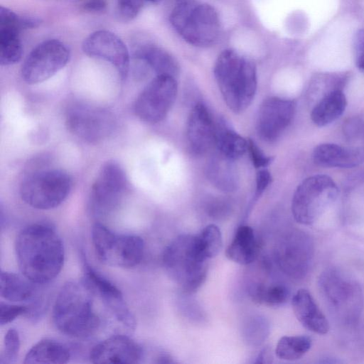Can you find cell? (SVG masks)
Here are the masks:
<instances>
[{
  "label": "cell",
  "mask_w": 364,
  "mask_h": 364,
  "mask_svg": "<svg viewBox=\"0 0 364 364\" xmlns=\"http://www.w3.org/2000/svg\"><path fill=\"white\" fill-rule=\"evenodd\" d=\"M15 251L22 275L37 284L49 283L63 268V243L50 224L38 223L22 229L16 238Z\"/></svg>",
  "instance_id": "cell-1"
},
{
  "label": "cell",
  "mask_w": 364,
  "mask_h": 364,
  "mask_svg": "<svg viewBox=\"0 0 364 364\" xmlns=\"http://www.w3.org/2000/svg\"><path fill=\"white\" fill-rule=\"evenodd\" d=\"M94 296L84 279L65 283L53 308L52 318L55 328L72 338H85L94 335L101 325L94 308Z\"/></svg>",
  "instance_id": "cell-2"
},
{
  "label": "cell",
  "mask_w": 364,
  "mask_h": 364,
  "mask_svg": "<svg viewBox=\"0 0 364 364\" xmlns=\"http://www.w3.org/2000/svg\"><path fill=\"white\" fill-rule=\"evenodd\" d=\"M214 75L228 107L235 113L245 110L257 90V72L252 61L227 49L218 55Z\"/></svg>",
  "instance_id": "cell-3"
},
{
  "label": "cell",
  "mask_w": 364,
  "mask_h": 364,
  "mask_svg": "<svg viewBox=\"0 0 364 364\" xmlns=\"http://www.w3.org/2000/svg\"><path fill=\"white\" fill-rule=\"evenodd\" d=\"M168 275L186 294L195 292L207 276V260L200 255L196 235H181L165 249L162 257Z\"/></svg>",
  "instance_id": "cell-4"
},
{
  "label": "cell",
  "mask_w": 364,
  "mask_h": 364,
  "mask_svg": "<svg viewBox=\"0 0 364 364\" xmlns=\"http://www.w3.org/2000/svg\"><path fill=\"white\" fill-rule=\"evenodd\" d=\"M170 22L183 40L195 46L213 44L220 32V18L215 9L209 4L193 0H177L170 15Z\"/></svg>",
  "instance_id": "cell-5"
},
{
  "label": "cell",
  "mask_w": 364,
  "mask_h": 364,
  "mask_svg": "<svg viewBox=\"0 0 364 364\" xmlns=\"http://www.w3.org/2000/svg\"><path fill=\"white\" fill-rule=\"evenodd\" d=\"M318 288L328 307L340 321L352 324L358 320L363 297L355 279L339 269H328L321 274Z\"/></svg>",
  "instance_id": "cell-6"
},
{
  "label": "cell",
  "mask_w": 364,
  "mask_h": 364,
  "mask_svg": "<svg viewBox=\"0 0 364 364\" xmlns=\"http://www.w3.org/2000/svg\"><path fill=\"white\" fill-rule=\"evenodd\" d=\"M338 196V188L328 176L316 174L305 178L297 186L291 201L294 220L302 225L314 223Z\"/></svg>",
  "instance_id": "cell-7"
},
{
  "label": "cell",
  "mask_w": 364,
  "mask_h": 364,
  "mask_svg": "<svg viewBox=\"0 0 364 364\" xmlns=\"http://www.w3.org/2000/svg\"><path fill=\"white\" fill-rule=\"evenodd\" d=\"M92 241L96 256L103 264L132 268L141 261L144 242L136 235L116 234L101 223L92 228Z\"/></svg>",
  "instance_id": "cell-8"
},
{
  "label": "cell",
  "mask_w": 364,
  "mask_h": 364,
  "mask_svg": "<svg viewBox=\"0 0 364 364\" xmlns=\"http://www.w3.org/2000/svg\"><path fill=\"white\" fill-rule=\"evenodd\" d=\"M73 186L70 175L61 169H44L30 173L20 186L21 199L38 210H50L60 205Z\"/></svg>",
  "instance_id": "cell-9"
},
{
  "label": "cell",
  "mask_w": 364,
  "mask_h": 364,
  "mask_svg": "<svg viewBox=\"0 0 364 364\" xmlns=\"http://www.w3.org/2000/svg\"><path fill=\"white\" fill-rule=\"evenodd\" d=\"M128 188L124 169L115 161H107L100 168L90 196V209L96 217H105L116 210Z\"/></svg>",
  "instance_id": "cell-10"
},
{
  "label": "cell",
  "mask_w": 364,
  "mask_h": 364,
  "mask_svg": "<svg viewBox=\"0 0 364 364\" xmlns=\"http://www.w3.org/2000/svg\"><path fill=\"white\" fill-rule=\"evenodd\" d=\"M70 58V50L63 43L56 39L44 41L24 60L21 77L30 85L42 82L63 69Z\"/></svg>",
  "instance_id": "cell-11"
},
{
  "label": "cell",
  "mask_w": 364,
  "mask_h": 364,
  "mask_svg": "<svg viewBox=\"0 0 364 364\" xmlns=\"http://www.w3.org/2000/svg\"><path fill=\"white\" fill-rule=\"evenodd\" d=\"M177 82L170 75H156L136 100L134 112L142 121L156 124L167 115L176 100Z\"/></svg>",
  "instance_id": "cell-12"
},
{
  "label": "cell",
  "mask_w": 364,
  "mask_h": 364,
  "mask_svg": "<svg viewBox=\"0 0 364 364\" xmlns=\"http://www.w3.org/2000/svg\"><path fill=\"white\" fill-rule=\"evenodd\" d=\"M65 124L75 136L90 143H97L112 134L116 121L113 114L106 109L76 105L67 111Z\"/></svg>",
  "instance_id": "cell-13"
},
{
  "label": "cell",
  "mask_w": 364,
  "mask_h": 364,
  "mask_svg": "<svg viewBox=\"0 0 364 364\" xmlns=\"http://www.w3.org/2000/svg\"><path fill=\"white\" fill-rule=\"evenodd\" d=\"M82 48L88 56L111 63L122 79H125L129 68V50L116 34L105 30L91 33L83 41Z\"/></svg>",
  "instance_id": "cell-14"
},
{
  "label": "cell",
  "mask_w": 364,
  "mask_h": 364,
  "mask_svg": "<svg viewBox=\"0 0 364 364\" xmlns=\"http://www.w3.org/2000/svg\"><path fill=\"white\" fill-rule=\"evenodd\" d=\"M295 112L293 101L271 97L263 101L257 118L256 129L264 141H276L290 124Z\"/></svg>",
  "instance_id": "cell-15"
},
{
  "label": "cell",
  "mask_w": 364,
  "mask_h": 364,
  "mask_svg": "<svg viewBox=\"0 0 364 364\" xmlns=\"http://www.w3.org/2000/svg\"><path fill=\"white\" fill-rule=\"evenodd\" d=\"M83 279L119 322L129 330L134 329V317L127 305L121 291L85 261Z\"/></svg>",
  "instance_id": "cell-16"
},
{
  "label": "cell",
  "mask_w": 364,
  "mask_h": 364,
  "mask_svg": "<svg viewBox=\"0 0 364 364\" xmlns=\"http://www.w3.org/2000/svg\"><path fill=\"white\" fill-rule=\"evenodd\" d=\"M144 354V348L129 336L117 334L93 346L90 360L94 363H138Z\"/></svg>",
  "instance_id": "cell-17"
},
{
  "label": "cell",
  "mask_w": 364,
  "mask_h": 364,
  "mask_svg": "<svg viewBox=\"0 0 364 364\" xmlns=\"http://www.w3.org/2000/svg\"><path fill=\"white\" fill-rule=\"evenodd\" d=\"M216 124L202 103L192 109L187 122L186 139L190 151L198 156L205 154L215 144Z\"/></svg>",
  "instance_id": "cell-18"
},
{
  "label": "cell",
  "mask_w": 364,
  "mask_h": 364,
  "mask_svg": "<svg viewBox=\"0 0 364 364\" xmlns=\"http://www.w3.org/2000/svg\"><path fill=\"white\" fill-rule=\"evenodd\" d=\"M313 255L314 245L309 236L302 232H293L284 246V266L291 275L303 277L311 267Z\"/></svg>",
  "instance_id": "cell-19"
},
{
  "label": "cell",
  "mask_w": 364,
  "mask_h": 364,
  "mask_svg": "<svg viewBox=\"0 0 364 364\" xmlns=\"http://www.w3.org/2000/svg\"><path fill=\"white\" fill-rule=\"evenodd\" d=\"M314 162L320 166L353 168L364 163V147H346L325 143L313 151Z\"/></svg>",
  "instance_id": "cell-20"
},
{
  "label": "cell",
  "mask_w": 364,
  "mask_h": 364,
  "mask_svg": "<svg viewBox=\"0 0 364 364\" xmlns=\"http://www.w3.org/2000/svg\"><path fill=\"white\" fill-rule=\"evenodd\" d=\"M291 305L295 316L304 328L316 333H328L329 323L309 291L299 289L292 297Z\"/></svg>",
  "instance_id": "cell-21"
},
{
  "label": "cell",
  "mask_w": 364,
  "mask_h": 364,
  "mask_svg": "<svg viewBox=\"0 0 364 364\" xmlns=\"http://www.w3.org/2000/svg\"><path fill=\"white\" fill-rule=\"evenodd\" d=\"M37 284L23 275L1 271L0 276V294L4 299L26 304H43Z\"/></svg>",
  "instance_id": "cell-22"
},
{
  "label": "cell",
  "mask_w": 364,
  "mask_h": 364,
  "mask_svg": "<svg viewBox=\"0 0 364 364\" xmlns=\"http://www.w3.org/2000/svg\"><path fill=\"white\" fill-rule=\"evenodd\" d=\"M134 56L154 70L156 75L176 77L178 74L179 66L176 59L168 52L152 43H143L136 46Z\"/></svg>",
  "instance_id": "cell-23"
},
{
  "label": "cell",
  "mask_w": 364,
  "mask_h": 364,
  "mask_svg": "<svg viewBox=\"0 0 364 364\" xmlns=\"http://www.w3.org/2000/svg\"><path fill=\"white\" fill-rule=\"evenodd\" d=\"M258 252V244L253 229L242 225L226 249V257L231 261L243 265L253 262Z\"/></svg>",
  "instance_id": "cell-24"
},
{
  "label": "cell",
  "mask_w": 364,
  "mask_h": 364,
  "mask_svg": "<svg viewBox=\"0 0 364 364\" xmlns=\"http://www.w3.org/2000/svg\"><path fill=\"white\" fill-rule=\"evenodd\" d=\"M346 105V98L341 89L330 90L313 107L311 120L318 127L326 126L343 113Z\"/></svg>",
  "instance_id": "cell-25"
},
{
  "label": "cell",
  "mask_w": 364,
  "mask_h": 364,
  "mask_svg": "<svg viewBox=\"0 0 364 364\" xmlns=\"http://www.w3.org/2000/svg\"><path fill=\"white\" fill-rule=\"evenodd\" d=\"M71 357L64 344L50 338L39 341L27 352L24 363H66Z\"/></svg>",
  "instance_id": "cell-26"
},
{
  "label": "cell",
  "mask_w": 364,
  "mask_h": 364,
  "mask_svg": "<svg viewBox=\"0 0 364 364\" xmlns=\"http://www.w3.org/2000/svg\"><path fill=\"white\" fill-rule=\"evenodd\" d=\"M215 144L219 154L233 161L241 157L247 149V141L223 122L216 124Z\"/></svg>",
  "instance_id": "cell-27"
},
{
  "label": "cell",
  "mask_w": 364,
  "mask_h": 364,
  "mask_svg": "<svg viewBox=\"0 0 364 364\" xmlns=\"http://www.w3.org/2000/svg\"><path fill=\"white\" fill-rule=\"evenodd\" d=\"M232 161L218 153L214 156L208 167L210 180L218 188L225 191L234 190L237 185L236 173Z\"/></svg>",
  "instance_id": "cell-28"
},
{
  "label": "cell",
  "mask_w": 364,
  "mask_h": 364,
  "mask_svg": "<svg viewBox=\"0 0 364 364\" xmlns=\"http://www.w3.org/2000/svg\"><path fill=\"white\" fill-rule=\"evenodd\" d=\"M19 31L7 28H0V64L11 65L18 62L23 55V47L19 38Z\"/></svg>",
  "instance_id": "cell-29"
},
{
  "label": "cell",
  "mask_w": 364,
  "mask_h": 364,
  "mask_svg": "<svg viewBox=\"0 0 364 364\" xmlns=\"http://www.w3.org/2000/svg\"><path fill=\"white\" fill-rule=\"evenodd\" d=\"M311 346V339L306 336H283L276 346L277 356L284 360H296L306 354Z\"/></svg>",
  "instance_id": "cell-30"
},
{
  "label": "cell",
  "mask_w": 364,
  "mask_h": 364,
  "mask_svg": "<svg viewBox=\"0 0 364 364\" xmlns=\"http://www.w3.org/2000/svg\"><path fill=\"white\" fill-rule=\"evenodd\" d=\"M196 238L198 249L206 260L215 257L221 250L222 234L214 224L207 225Z\"/></svg>",
  "instance_id": "cell-31"
},
{
  "label": "cell",
  "mask_w": 364,
  "mask_h": 364,
  "mask_svg": "<svg viewBox=\"0 0 364 364\" xmlns=\"http://www.w3.org/2000/svg\"><path fill=\"white\" fill-rule=\"evenodd\" d=\"M289 291L283 284H275L268 287H260L255 293V299L269 306H280L289 299Z\"/></svg>",
  "instance_id": "cell-32"
},
{
  "label": "cell",
  "mask_w": 364,
  "mask_h": 364,
  "mask_svg": "<svg viewBox=\"0 0 364 364\" xmlns=\"http://www.w3.org/2000/svg\"><path fill=\"white\" fill-rule=\"evenodd\" d=\"M20 350V337L15 328H10L4 339L3 349L0 355L1 364L14 363Z\"/></svg>",
  "instance_id": "cell-33"
},
{
  "label": "cell",
  "mask_w": 364,
  "mask_h": 364,
  "mask_svg": "<svg viewBox=\"0 0 364 364\" xmlns=\"http://www.w3.org/2000/svg\"><path fill=\"white\" fill-rule=\"evenodd\" d=\"M147 0H118L117 17L120 21L129 22L137 16Z\"/></svg>",
  "instance_id": "cell-34"
},
{
  "label": "cell",
  "mask_w": 364,
  "mask_h": 364,
  "mask_svg": "<svg viewBox=\"0 0 364 364\" xmlns=\"http://www.w3.org/2000/svg\"><path fill=\"white\" fill-rule=\"evenodd\" d=\"M29 311L28 304H11L1 301L0 304V324L6 325L21 316L28 317Z\"/></svg>",
  "instance_id": "cell-35"
},
{
  "label": "cell",
  "mask_w": 364,
  "mask_h": 364,
  "mask_svg": "<svg viewBox=\"0 0 364 364\" xmlns=\"http://www.w3.org/2000/svg\"><path fill=\"white\" fill-rule=\"evenodd\" d=\"M247 149L252 164L257 168L266 167L273 160L272 156H266L252 139L247 140Z\"/></svg>",
  "instance_id": "cell-36"
},
{
  "label": "cell",
  "mask_w": 364,
  "mask_h": 364,
  "mask_svg": "<svg viewBox=\"0 0 364 364\" xmlns=\"http://www.w3.org/2000/svg\"><path fill=\"white\" fill-rule=\"evenodd\" d=\"M355 59L357 67L364 72V29L360 30L354 38Z\"/></svg>",
  "instance_id": "cell-37"
},
{
  "label": "cell",
  "mask_w": 364,
  "mask_h": 364,
  "mask_svg": "<svg viewBox=\"0 0 364 364\" xmlns=\"http://www.w3.org/2000/svg\"><path fill=\"white\" fill-rule=\"evenodd\" d=\"M272 181L269 172L265 169L259 170L256 176V188L255 200L263 193Z\"/></svg>",
  "instance_id": "cell-38"
},
{
  "label": "cell",
  "mask_w": 364,
  "mask_h": 364,
  "mask_svg": "<svg viewBox=\"0 0 364 364\" xmlns=\"http://www.w3.org/2000/svg\"><path fill=\"white\" fill-rule=\"evenodd\" d=\"M80 6L89 12H99L105 9L107 4L105 0H80Z\"/></svg>",
  "instance_id": "cell-39"
},
{
  "label": "cell",
  "mask_w": 364,
  "mask_h": 364,
  "mask_svg": "<svg viewBox=\"0 0 364 364\" xmlns=\"http://www.w3.org/2000/svg\"><path fill=\"white\" fill-rule=\"evenodd\" d=\"M361 122L359 119H351L346 121L344 125V133L346 136L354 137L359 134L361 129Z\"/></svg>",
  "instance_id": "cell-40"
},
{
  "label": "cell",
  "mask_w": 364,
  "mask_h": 364,
  "mask_svg": "<svg viewBox=\"0 0 364 364\" xmlns=\"http://www.w3.org/2000/svg\"><path fill=\"white\" fill-rule=\"evenodd\" d=\"M270 353L267 348L263 349L258 355L255 363H268L267 360L271 362L269 360V358H272Z\"/></svg>",
  "instance_id": "cell-41"
},
{
  "label": "cell",
  "mask_w": 364,
  "mask_h": 364,
  "mask_svg": "<svg viewBox=\"0 0 364 364\" xmlns=\"http://www.w3.org/2000/svg\"><path fill=\"white\" fill-rule=\"evenodd\" d=\"M147 1H150V2H152V3H156V2H157L159 0H147Z\"/></svg>",
  "instance_id": "cell-42"
}]
</instances>
